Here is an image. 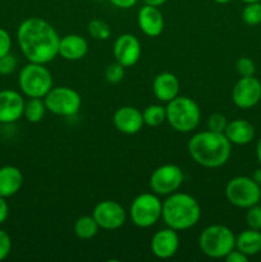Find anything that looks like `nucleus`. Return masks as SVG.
Instances as JSON below:
<instances>
[{
	"instance_id": "6",
	"label": "nucleus",
	"mask_w": 261,
	"mask_h": 262,
	"mask_svg": "<svg viewBox=\"0 0 261 262\" xmlns=\"http://www.w3.org/2000/svg\"><path fill=\"white\" fill-rule=\"evenodd\" d=\"M18 86L27 97L44 99L53 89V76L45 64L31 63L23 67L18 76Z\"/></svg>"
},
{
	"instance_id": "22",
	"label": "nucleus",
	"mask_w": 261,
	"mask_h": 262,
	"mask_svg": "<svg viewBox=\"0 0 261 262\" xmlns=\"http://www.w3.org/2000/svg\"><path fill=\"white\" fill-rule=\"evenodd\" d=\"M235 248L248 257L257 255L261 252V230L248 228L241 232L235 237Z\"/></svg>"
},
{
	"instance_id": "43",
	"label": "nucleus",
	"mask_w": 261,
	"mask_h": 262,
	"mask_svg": "<svg viewBox=\"0 0 261 262\" xmlns=\"http://www.w3.org/2000/svg\"><path fill=\"white\" fill-rule=\"evenodd\" d=\"M95 2H102V0H95Z\"/></svg>"
},
{
	"instance_id": "5",
	"label": "nucleus",
	"mask_w": 261,
	"mask_h": 262,
	"mask_svg": "<svg viewBox=\"0 0 261 262\" xmlns=\"http://www.w3.org/2000/svg\"><path fill=\"white\" fill-rule=\"evenodd\" d=\"M200 250L210 258H224L235 248V235L225 225H209L199 238Z\"/></svg>"
},
{
	"instance_id": "18",
	"label": "nucleus",
	"mask_w": 261,
	"mask_h": 262,
	"mask_svg": "<svg viewBox=\"0 0 261 262\" xmlns=\"http://www.w3.org/2000/svg\"><path fill=\"white\" fill-rule=\"evenodd\" d=\"M89 53V42L82 36L76 33L60 37L59 41V55L69 61H77L83 59Z\"/></svg>"
},
{
	"instance_id": "32",
	"label": "nucleus",
	"mask_w": 261,
	"mask_h": 262,
	"mask_svg": "<svg viewBox=\"0 0 261 262\" xmlns=\"http://www.w3.org/2000/svg\"><path fill=\"white\" fill-rule=\"evenodd\" d=\"M18 60L15 58V55H13L12 53L7 54L3 58H0V74L3 76H9L13 72L17 69Z\"/></svg>"
},
{
	"instance_id": "44",
	"label": "nucleus",
	"mask_w": 261,
	"mask_h": 262,
	"mask_svg": "<svg viewBox=\"0 0 261 262\" xmlns=\"http://www.w3.org/2000/svg\"><path fill=\"white\" fill-rule=\"evenodd\" d=\"M0 124H2V123H0Z\"/></svg>"
},
{
	"instance_id": "20",
	"label": "nucleus",
	"mask_w": 261,
	"mask_h": 262,
	"mask_svg": "<svg viewBox=\"0 0 261 262\" xmlns=\"http://www.w3.org/2000/svg\"><path fill=\"white\" fill-rule=\"evenodd\" d=\"M224 135L232 145L245 146L252 142L255 138V127L248 120L234 119L228 123L224 130Z\"/></svg>"
},
{
	"instance_id": "38",
	"label": "nucleus",
	"mask_w": 261,
	"mask_h": 262,
	"mask_svg": "<svg viewBox=\"0 0 261 262\" xmlns=\"http://www.w3.org/2000/svg\"><path fill=\"white\" fill-rule=\"evenodd\" d=\"M145 4L147 5H153V7H161L163 4H165L168 0H143Z\"/></svg>"
},
{
	"instance_id": "15",
	"label": "nucleus",
	"mask_w": 261,
	"mask_h": 262,
	"mask_svg": "<svg viewBox=\"0 0 261 262\" xmlns=\"http://www.w3.org/2000/svg\"><path fill=\"white\" fill-rule=\"evenodd\" d=\"M178 232L169 227L156 232L151 238V252L160 260H168V258L173 257L178 252Z\"/></svg>"
},
{
	"instance_id": "2",
	"label": "nucleus",
	"mask_w": 261,
	"mask_h": 262,
	"mask_svg": "<svg viewBox=\"0 0 261 262\" xmlns=\"http://www.w3.org/2000/svg\"><path fill=\"white\" fill-rule=\"evenodd\" d=\"M188 154L194 163L204 168H220L228 163L232 155V143L224 133L202 130L188 141Z\"/></svg>"
},
{
	"instance_id": "16",
	"label": "nucleus",
	"mask_w": 261,
	"mask_h": 262,
	"mask_svg": "<svg viewBox=\"0 0 261 262\" xmlns=\"http://www.w3.org/2000/svg\"><path fill=\"white\" fill-rule=\"evenodd\" d=\"M115 128L124 135H136L142 129L143 117L142 113L135 106H122L117 109L113 117Z\"/></svg>"
},
{
	"instance_id": "1",
	"label": "nucleus",
	"mask_w": 261,
	"mask_h": 262,
	"mask_svg": "<svg viewBox=\"0 0 261 262\" xmlns=\"http://www.w3.org/2000/svg\"><path fill=\"white\" fill-rule=\"evenodd\" d=\"M17 41L20 53L31 63L48 64L59 55L60 36L42 18L30 17L23 20L17 30Z\"/></svg>"
},
{
	"instance_id": "25",
	"label": "nucleus",
	"mask_w": 261,
	"mask_h": 262,
	"mask_svg": "<svg viewBox=\"0 0 261 262\" xmlns=\"http://www.w3.org/2000/svg\"><path fill=\"white\" fill-rule=\"evenodd\" d=\"M142 117L146 125H148V127H159L166 120V107L159 104L148 105L142 112Z\"/></svg>"
},
{
	"instance_id": "39",
	"label": "nucleus",
	"mask_w": 261,
	"mask_h": 262,
	"mask_svg": "<svg viewBox=\"0 0 261 262\" xmlns=\"http://www.w3.org/2000/svg\"><path fill=\"white\" fill-rule=\"evenodd\" d=\"M251 178H252L253 181H255L256 183H257L258 186L261 187V166L258 169H256L255 171H253V174H252V177H251Z\"/></svg>"
},
{
	"instance_id": "13",
	"label": "nucleus",
	"mask_w": 261,
	"mask_h": 262,
	"mask_svg": "<svg viewBox=\"0 0 261 262\" xmlns=\"http://www.w3.org/2000/svg\"><path fill=\"white\" fill-rule=\"evenodd\" d=\"M141 42L132 33H123L115 40L113 46L115 61L122 64L124 68L136 66L141 58Z\"/></svg>"
},
{
	"instance_id": "28",
	"label": "nucleus",
	"mask_w": 261,
	"mask_h": 262,
	"mask_svg": "<svg viewBox=\"0 0 261 262\" xmlns=\"http://www.w3.org/2000/svg\"><path fill=\"white\" fill-rule=\"evenodd\" d=\"M246 223L251 229L261 230V205L256 204L248 207L246 212Z\"/></svg>"
},
{
	"instance_id": "11",
	"label": "nucleus",
	"mask_w": 261,
	"mask_h": 262,
	"mask_svg": "<svg viewBox=\"0 0 261 262\" xmlns=\"http://www.w3.org/2000/svg\"><path fill=\"white\" fill-rule=\"evenodd\" d=\"M92 216L104 230H117L123 227L127 219L125 210L120 204L112 200H104L95 206Z\"/></svg>"
},
{
	"instance_id": "17",
	"label": "nucleus",
	"mask_w": 261,
	"mask_h": 262,
	"mask_svg": "<svg viewBox=\"0 0 261 262\" xmlns=\"http://www.w3.org/2000/svg\"><path fill=\"white\" fill-rule=\"evenodd\" d=\"M137 22L140 30L148 37H158L164 31V17L159 7L143 5L138 10Z\"/></svg>"
},
{
	"instance_id": "41",
	"label": "nucleus",
	"mask_w": 261,
	"mask_h": 262,
	"mask_svg": "<svg viewBox=\"0 0 261 262\" xmlns=\"http://www.w3.org/2000/svg\"><path fill=\"white\" fill-rule=\"evenodd\" d=\"M215 3H217V4H228V3H230L232 0H214Z\"/></svg>"
},
{
	"instance_id": "14",
	"label": "nucleus",
	"mask_w": 261,
	"mask_h": 262,
	"mask_svg": "<svg viewBox=\"0 0 261 262\" xmlns=\"http://www.w3.org/2000/svg\"><path fill=\"white\" fill-rule=\"evenodd\" d=\"M25 99L14 90H2L0 91V123L12 124L20 119L25 110Z\"/></svg>"
},
{
	"instance_id": "42",
	"label": "nucleus",
	"mask_w": 261,
	"mask_h": 262,
	"mask_svg": "<svg viewBox=\"0 0 261 262\" xmlns=\"http://www.w3.org/2000/svg\"><path fill=\"white\" fill-rule=\"evenodd\" d=\"M241 2L246 3V4H248V3H256V2H261V0H241Z\"/></svg>"
},
{
	"instance_id": "40",
	"label": "nucleus",
	"mask_w": 261,
	"mask_h": 262,
	"mask_svg": "<svg viewBox=\"0 0 261 262\" xmlns=\"http://www.w3.org/2000/svg\"><path fill=\"white\" fill-rule=\"evenodd\" d=\"M256 156H257L258 164H260V166H261V138L258 140L257 145H256Z\"/></svg>"
},
{
	"instance_id": "21",
	"label": "nucleus",
	"mask_w": 261,
	"mask_h": 262,
	"mask_svg": "<svg viewBox=\"0 0 261 262\" xmlns=\"http://www.w3.org/2000/svg\"><path fill=\"white\" fill-rule=\"evenodd\" d=\"M23 184V174L19 168L5 165L0 168V196L9 199L19 192Z\"/></svg>"
},
{
	"instance_id": "19",
	"label": "nucleus",
	"mask_w": 261,
	"mask_h": 262,
	"mask_svg": "<svg viewBox=\"0 0 261 262\" xmlns=\"http://www.w3.org/2000/svg\"><path fill=\"white\" fill-rule=\"evenodd\" d=\"M179 79L170 72L159 73L153 82L154 95L161 102H169L176 99L179 94Z\"/></svg>"
},
{
	"instance_id": "37",
	"label": "nucleus",
	"mask_w": 261,
	"mask_h": 262,
	"mask_svg": "<svg viewBox=\"0 0 261 262\" xmlns=\"http://www.w3.org/2000/svg\"><path fill=\"white\" fill-rule=\"evenodd\" d=\"M109 2L119 9H129L137 4L138 0H109Z\"/></svg>"
},
{
	"instance_id": "3",
	"label": "nucleus",
	"mask_w": 261,
	"mask_h": 262,
	"mask_svg": "<svg viewBox=\"0 0 261 262\" xmlns=\"http://www.w3.org/2000/svg\"><path fill=\"white\" fill-rule=\"evenodd\" d=\"M161 219L166 227L177 232H183L199 224L201 219V207L191 194L174 192L163 202Z\"/></svg>"
},
{
	"instance_id": "30",
	"label": "nucleus",
	"mask_w": 261,
	"mask_h": 262,
	"mask_svg": "<svg viewBox=\"0 0 261 262\" xmlns=\"http://www.w3.org/2000/svg\"><path fill=\"white\" fill-rule=\"evenodd\" d=\"M227 125H228L227 118H225L223 114H219V113L211 114L209 117V119H207V129L212 130V132L224 133Z\"/></svg>"
},
{
	"instance_id": "10",
	"label": "nucleus",
	"mask_w": 261,
	"mask_h": 262,
	"mask_svg": "<svg viewBox=\"0 0 261 262\" xmlns=\"http://www.w3.org/2000/svg\"><path fill=\"white\" fill-rule=\"evenodd\" d=\"M184 181L183 170L176 164H164L153 171L150 188L158 196H169L181 188Z\"/></svg>"
},
{
	"instance_id": "33",
	"label": "nucleus",
	"mask_w": 261,
	"mask_h": 262,
	"mask_svg": "<svg viewBox=\"0 0 261 262\" xmlns=\"http://www.w3.org/2000/svg\"><path fill=\"white\" fill-rule=\"evenodd\" d=\"M12 251V238L5 230L0 229V261L5 260Z\"/></svg>"
},
{
	"instance_id": "23",
	"label": "nucleus",
	"mask_w": 261,
	"mask_h": 262,
	"mask_svg": "<svg viewBox=\"0 0 261 262\" xmlns=\"http://www.w3.org/2000/svg\"><path fill=\"white\" fill-rule=\"evenodd\" d=\"M100 227L94 219V216L90 215H84L77 219L74 223V234L81 239H91L99 232Z\"/></svg>"
},
{
	"instance_id": "8",
	"label": "nucleus",
	"mask_w": 261,
	"mask_h": 262,
	"mask_svg": "<svg viewBox=\"0 0 261 262\" xmlns=\"http://www.w3.org/2000/svg\"><path fill=\"white\" fill-rule=\"evenodd\" d=\"M228 201L240 209H248L261 200V187L251 177H234L225 187Z\"/></svg>"
},
{
	"instance_id": "26",
	"label": "nucleus",
	"mask_w": 261,
	"mask_h": 262,
	"mask_svg": "<svg viewBox=\"0 0 261 262\" xmlns=\"http://www.w3.org/2000/svg\"><path fill=\"white\" fill-rule=\"evenodd\" d=\"M87 31H89L90 36L95 40H107L112 35V30H110L109 25L105 20L97 19V18L90 20L89 26H87Z\"/></svg>"
},
{
	"instance_id": "36",
	"label": "nucleus",
	"mask_w": 261,
	"mask_h": 262,
	"mask_svg": "<svg viewBox=\"0 0 261 262\" xmlns=\"http://www.w3.org/2000/svg\"><path fill=\"white\" fill-rule=\"evenodd\" d=\"M8 216H9V205L5 197L0 196V225L7 222Z\"/></svg>"
},
{
	"instance_id": "4",
	"label": "nucleus",
	"mask_w": 261,
	"mask_h": 262,
	"mask_svg": "<svg viewBox=\"0 0 261 262\" xmlns=\"http://www.w3.org/2000/svg\"><path fill=\"white\" fill-rule=\"evenodd\" d=\"M200 119L201 110L189 97L177 96L166 105V122L177 132H192L200 124Z\"/></svg>"
},
{
	"instance_id": "34",
	"label": "nucleus",
	"mask_w": 261,
	"mask_h": 262,
	"mask_svg": "<svg viewBox=\"0 0 261 262\" xmlns=\"http://www.w3.org/2000/svg\"><path fill=\"white\" fill-rule=\"evenodd\" d=\"M12 50V37L4 28H0V58L10 53Z\"/></svg>"
},
{
	"instance_id": "31",
	"label": "nucleus",
	"mask_w": 261,
	"mask_h": 262,
	"mask_svg": "<svg viewBox=\"0 0 261 262\" xmlns=\"http://www.w3.org/2000/svg\"><path fill=\"white\" fill-rule=\"evenodd\" d=\"M235 69H237V73L241 77H250L255 76L256 66L252 59L245 56V58L238 59V61L235 63Z\"/></svg>"
},
{
	"instance_id": "35",
	"label": "nucleus",
	"mask_w": 261,
	"mask_h": 262,
	"mask_svg": "<svg viewBox=\"0 0 261 262\" xmlns=\"http://www.w3.org/2000/svg\"><path fill=\"white\" fill-rule=\"evenodd\" d=\"M225 260L228 262H247L248 256H246L245 253H242L241 251H238L237 248H234L233 251H230L227 256H225Z\"/></svg>"
},
{
	"instance_id": "9",
	"label": "nucleus",
	"mask_w": 261,
	"mask_h": 262,
	"mask_svg": "<svg viewBox=\"0 0 261 262\" xmlns=\"http://www.w3.org/2000/svg\"><path fill=\"white\" fill-rule=\"evenodd\" d=\"M46 109L59 117H73L82 105L81 95L74 89L66 86L53 87L44 97Z\"/></svg>"
},
{
	"instance_id": "12",
	"label": "nucleus",
	"mask_w": 261,
	"mask_h": 262,
	"mask_svg": "<svg viewBox=\"0 0 261 262\" xmlns=\"http://www.w3.org/2000/svg\"><path fill=\"white\" fill-rule=\"evenodd\" d=\"M232 100L240 109H252L261 100V82L255 76L241 77L233 87Z\"/></svg>"
},
{
	"instance_id": "24",
	"label": "nucleus",
	"mask_w": 261,
	"mask_h": 262,
	"mask_svg": "<svg viewBox=\"0 0 261 262\" xmlns=\"http://www.w3.org/2000/svg\"><path fill=\"white\" fill-rule=\"evenodd\" d=\"M46 105L44 99L38 97H28L26 101L23 115L30 123H40L46 114Z\"/></svg>"
},
{
	"instance_id": "7",
	"label": "nucleus",
	"mask_w": 261,
	"mask_h": 262,
	"mask_svg": "<svg viewBox=\"0 0 261 262\" xmlns=\"http://www.w3.org/2000/svg\"><path fill=\"white\" fill-rule=\"evenodd\" d=\"M163 202L154 192H146L136 197L130 204V220L141 229L151 228L161 219Z\"/></svg>"
},
{
	"instance_id": "29",
	"label": "nucleus",
	"mask_w": 261,
	"mask_h": 262,
	"mask_svg": "<svg viewBox=\"0 0 261 262\" xmlns=\"http://www.w3.org/2000/svg\"><path fill=\"white\" fill-rule=\"evenodd\" d=\"M125 74V68L119 63H113L110 66H107L106 71H105V78L110 83H119L123 78H124Z\"/></svg>"
},
{
	"instance_id": "27",
	"label": "nucleus",
	"mask_w": 261,
	"mask_h": 262,
	"mask_svg": "<svg viewBox=\"0 0 261 262\" xmlns=\"http://www.w3.org/2000/svg\"><path fill=\"white\" fill-rule=\"evenodd\" d=\"M242 19L248 26H257L261 23V3H248L242 10Z\"/></svg>"
}]
</instances>
